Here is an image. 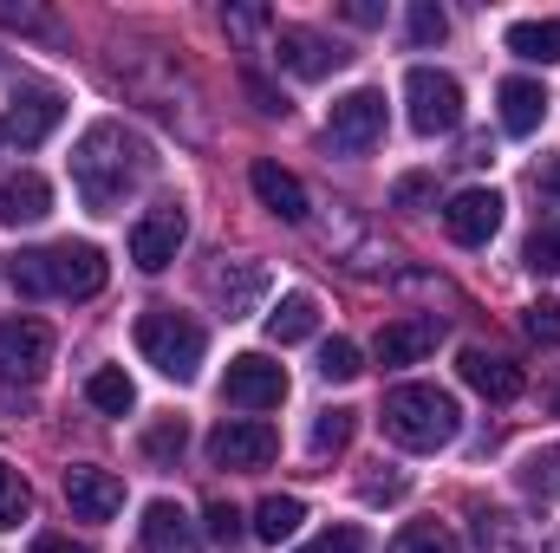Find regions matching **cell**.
Listing matches in <instances>:
<instances>
[{
	"label": "cell",
	"mask_w": 560,
	"mask_h": 553,
	"mask_svg": "<svg viewBox=\"0 0 560 553\" xmlns=\"http://www.w3.org/2000/svg\"><path fill=\"white\" fill-rule=\"evenodd\" d=\"M202 326L189 319V313H176V306H150L138 319V352L143 365H156L163 378H176V385H189L196 378V365H202Z\"/></svg>",
	"instance_id": "cell-4"
},
{
	"label": "cell",
	"mask_w": 560,
	"mask_h": 553,
	"mask_svg": "<svg viewBox=\"0 0 560 553\" xmlns=\"http://www.w3.org/2000/svg\"><path fill=\"white\" fill-rule=\"evenodd\" d=\"M248 528H242V515L229 508V502H209V541H222V548H235Z\"/></svg>",
	"instance_id": "cell-34"
},
{
	"label": "cell",
	"mask_w": 560,
	"mask_h": 553,
	"mask_svg": "<svg viewBox=\"0 0 560 553\" xmlns=\"http://www.w3.org/2000/svg\"><path fill=\"white\" fill-rule=\"evenodd\" d=\"M52 365V332L39 319H0V385H33Z\"/></svg>",
	"instance_id": "cell-9"
},
{
	"label": "cell",
	"mask_w": 560,
	"mask_h": 553,
	"mask_svg": "<svg viewBox=\"0 0 560 553\" xmlns=\"http://www.w3.org/2000/svg\"><path fill=\"white\" fill-rule=\"evenodd\" d=\"M359 372H365V358H359L352 339H326V345H319V378H326V385H352Z\"/></svg>",
	"instance_id": "cell-27"
},
{
	"label": "cell",
	"mask_w": 560,
	"mask_h": 553,
	"mask_svg": "<svg viewBox=\"0 0 560 553\" xmlns=\"http://www.w3.org/2000/svg\"><path fill=\"white\" fill-rule=\"evenodd\" d=\"M143 176H150V150L125 125H92L79 138V150H72V183H79L92 215H112Z\"/></svg>",
	"instance_id": "cell-1"
},
{
	"label": "cell",
	"mask_w": 560,
	"mask_h": 553,
	"mask_svg": "<svg viewBox=\"0 0 560 553\" xmlns=\"http://www.w3.org/2000/svg\"><path fill=\"white\" fill-rule=\"evenodd\" d=\"M535 189H541L548 202H560V156L548 163V169H541V176H535Z\"/></svg>",
	"instance_id": "cell-40"
},
{
	"label": "cell",
	"mask_w": 560,
	"mask_h": 553,
	"mask_svg": "<svg viewBox=\"0 0 560 553\" xmlns=\"http://www.w3.org/2000/svg\"><path fill=\"white\" fill-rule=\"evenodd\" d=\"M555 411H560V391H555Z\"/></svg>",
	"instance_id": "cell-41"
},
{
	"label": "cell",
	"mask_w": 560,
	"mask_h": 553,
	"mask_svg": "<svg viewBox=\"0 0 560 553\" xmlns=\"http://www.w3.org/2000/svg\"><path fill=\"white\" fill-rule=\"evenodd\" d=\"M300 553H365V534L359 528H326L313 548H300Z\"/></svg>",
	"instance_id": "cell-35"
},
{
	"label": "cell",
	"mask_w": 560,
	"mask_h": 553,
	"mask_svg": "<svg viewBox=\"0 0 560 553\" xmlns=\"http://www.w3.org/2000/svg\"><path fill=\"white\" fill-rule=\"evenodd\" d=\"M392 553H463V548H456V534L443 521H411V528H398Z\"/></svg>",
	"instance_id": "cell-26"
},
{
	"label": "cell",
	"mask_w": 560,
	"mask_h": 553,
	"mask_svg": "<svg viewBox=\"0 0 560 553\" xmlns=\"http://www.w3.org/2000/svg\"><path fill=\"white\" fill-rule=\"evenodd\" d=\"M183 235H189V222H183V209H150L138 215V228H131V261H138L143 274H163L170 261H176V248H183Z\"/></svg>",
	"instance_id": "cell-10"
},
{
	"label": "cell",
	"mask_w": 560,
	"mask_h": 553,
	"mask_svg": "<svg viewBox=\"0 0 560 553\" xmlns=\"http://www.w3.org/2000/svg\"><path fill=\"white\" fill-rule=\"evenodd\" d=\"M59 118H66V98L59 92H20L13 105H7V138L20 143V150H33V143H46L59 131Z\"/></svg>",
	"instance_id": "cell-14"
},
{
	"label": "cell",
	"mask_w": 560,
	"mask_h": 553,
	"mask_svg": "<svg viewBox=\"0 0 560 553\" xmlns=\"http://www.w3.org/2000/svg\"><path fill=\"white\" fill-rule=\"evenodd\" d=\"M352 416L359 411H319L313 416V456H339L352 443Z\"/></svg>",
	"instance_id": "cell-28"
},
{
	"label": "cell",
	"mask_w": 560,
	"mask_h": 553,
	"mask_svg": "<svg viewBox=\"0 0 560 553\" xmlns=\"http://www.w3.org/2000/svg\"><path fill=\"white\" fill-rule=\"evenodd\" d=\"M405 105H411V131L418 138H450L463 125V85L436 66H411L405 72Z\"/></svg>",
	"instance_id": "cell-5"
},
{
	"label": "cell",
	"mask_w": 560,
	"mask_h": 553,
	"mask_svg": "<svg viewBox=\"0 0 560 553\" xmlns=\"http://www.w3.org/2000/svg\"><path fill=\"white\" fill-rule=\"evenodd\" d=\"M300 521H306L300 495H268V502L255 508V541L280 548V541H293V534H300Z\"/></svg>",
	"instance_id": "cell-24"
},
{
	"label": "cell",
	"mask_w": 560,
	"mask_h": 553,
	"mask_svg": "<svg viewBox=\"0 0 560 553\" xmlns=\"http://www.w3.org/2000/svg\"><path fill=\"white\" fill-rule=\"evenodd\" d=\"M143 534V553H202V534H196V521L176 508V502H150L138 521Z\"/></svg>",
	"instance_id": "cell-15"
},
{
	"label": "cell",
	"mask_w": 560,
	"mask_h": 553,
	"mask_svg": "<svg viewBox=\"0 0 560 553\" xmlns=\"http://www.w3.org/2000/svg\"><path fill=\"white\" fill-rule=\"evenodd\" d=\"M39 215H52V189H46V176L26 169L0 189V222H39Z\"/></svg>",
	"instance_id": "cell-21"
},
{
	"label": "cell",
	"mask_w": 560,
	"mask_h": 553,
	"mask_svg": "<svg viewBox=\"0 0 560 553\" xmlns=\"http://www.w3.org/2000/svg\"><path fill=\"white\" fill-rule=\"evenodd\" d=\"M275 456H280V430L261 423V416H229L209 436V462L215 469H268Z\"/></svg>",
	"instance_id": "cell-7"
},
{
	"label": "cell",
	"mask_w": 560,
	"mask_h": 553,
	"mask_svg": "<svg viewBox=\"0 0 560 553\" xmlns=\"http://www.w3.org/2000/svg\"><path fill=\"white\" fill-rule=\"evenodd\" d=\"M463 385H476L482 398H495V404H509V398H522V372L509 365V358H495V352H482V345H469L463 358Z\"/></svg>",
	"instance_id": "cell-19"
},
{
	"label": "cell",
	"mask_w": 560,
	"mask_h": 553,
	"mask_svg": "<svg viewBox=\"0 0 560 553\" xmlns=\"http://www.w3.org/2000/svg\"><path fill=\"white\" fill-rule=\"evenodd\" d=\"M112 280L105 268V255L92 248V242H59V248H26L20 261H13V286L26 293V299H92L98 286Z\"/></svg>",
	"instance_id": "cell-2"
},
{
	"label": "cell",
	"mask_w": 560,
	"mask_h": 553,
	"mask_svg": "<svg viewBox=\"0 0 560 553\" xmlns=\"http://www.w3.org/2000/svg\"><path fill=\"white\" fill-rule=\"evenodd\" d=\"M326 143H332V150H346V156L378 150V143H385V92L359 85V92L332 98V111H326Z\"/></svg>",
	"instance_id": "cell-6"
},
{
	"label": "cell",
	"mask_w": 560,
	"mask_h": 553,
	"mask_svg": "<svg viewBox=\"0 0 560 553\" xmlns=\"http://www.w3.org/2000/svg\"><path fill=\"white\" fill-rule=\"evenodd\" d=\"M436 319H392L385 332H378V345H372V358L385 365V372H405V365H418L430 358V345H436Z\"/></svg>",
	"instance_id": "cell-16"
},
{
	"label": "cell",
	"mask_w": 560,
	"mask_h": 553,
	"mask_svg": "<svg viewBox=\"0 0 560 553\" xmlns=\"http://www.w3.org/2000/svg\"><path fill=\"white\" fill-rule=\"evenodd\" d=\"M346 20H352V26H378L385 7H372V0H346Z\"/></svg>",
	"instance_id": "cell-37"
},
{
	"label": "cell",
	"mask_w": 560,
	"mask_h": 553,
	"mask_svg": "<svg viewBox=\"0 0 560 553\" xmlns=\"http://www.w3.org/2000/svg\"><path fill=\"white\" fill-rule=\"evenodd\" d=\"M535 274H560V228H541L535 242H528V255H522Z\"/></svg>",
	"instance_id": "cell-33"
},
{
	"label": "cell",
	"mask_w": 560,
	"mask_h": 553,
	"mask_svg": "<svg viewBox=\"0 0 560 553\" xmlns=\"http://www.w3.org/2000/svg\"><path fill=\"white\" fill-rule=\"evenodd\" d=\"M26 515H33V489H26V475H20L13 462H0V534L20 528Z\"/></svg>",
	"instance_id": "cell-25"
},
{
	"label": "cell",
	"mask_w": 560,
	"mask_h": 553,
	"mask_svg": "<svg viewBox=\"0 0 560 553\" xmlns=\"http://www.w3.org/2000/svg\"><path fill=\"white\" fill-rule=\"evenodd\" d=\"M33 553H92V548H79L72 534H39V541H33Z\"/></svg>",
	"instance_id": "cell-38"
},
{
	"label": "cell",
	"mask_w": 560,
	"mask_h": 553,
	"mask_svg": "<svg viewBox=\"0 0 560 553\" xmlns=\"http://www.w3.org/2000/svg\"><path fill=\"white\" fill-rule=\"evenodd\" d=\"M443 228H450V242H463V248H489L495 228H502V196H495V189H463V196H450Z\"/></svg>",
	"instance_id": "cell-11"
},
{
	"label": "cell",
	"mask_w": 560,
	"mask_h": 553,
	"mask_svg": "<svg viewBox=\"0 0 560 553\" xmlns=\"http://www.w3.org/2000/svg\"><path fill=\"white\" fill-rule=\"evenodd\" d=\"M85 404H92V411H105V416H131V411H138V385H131L118 365H98V372L85 378Z\"/></svg>",
	"instance_id": "cell-22"
},
{
	"label": "cell",
	"mask_w": 560,
	"mask_h": 553,
	"mask_svg": "<svg viewBox=\"0 0 560 553\" xmlns=\"http://www.w3.org/2000/svg\"><path fill=\"white\" fill-rule=\"evenodd\" d=\"M183 443H189V430H183V416H163V423H150V436H143V449H150V462H176V456H183Z\"/></svg>",
	"instance_id": "cell-29"
},
{
	"label": "cell",
	"mask_w": 560,
	"mask_h": 553,
	"mask_svg": "<svg viewBox=\"0 0 560 553\" xmlns=\"http://www.w3.org/2000/svg\"><path fill=\"white\" fill-rule=\"evenodd\" d=\"M0 20H7V26H46V13H26V7H13V0H0Z\"/></svg>",
	"instance_id": "cell-39"
},
{
	"label": "cell",
	"mask_w": 560,
	"mask_h": 553,
	"mask_svg": "<svg viewBox=\"0 0 560 553\" xmlns=\"http://www.w3.org/2000/svg\"><path fill=\"white\" fill-rule=\"evenodd\" d=\"M509 52L535 59V66H560V20H515L509 26Z\"/></svg>",
	"instance_id": "cell-23"
},
{
	"label": "cell",
	"mask_w": 560,
	"mask_h": 553,
	"mask_svg": "<svg viewBox=\"0 0 560 553\" xmlns=\"http://www.w3.org/2000/svg\"><path fill=\"white\" fill-rule=\"evenodd\" d=\"M215 293L229 299V319H235V313H242V306H248V299L261 293V268H242L235 280H229V274H215Z\"/></svg>",
	"instance_id": "cell-30"
},
{
	"label": "cell",
	"mask_w": 560,
	"mask_h": 553,
	"mask_svg": "<svg viewBox=\"0 0 560 553\" xmlns=\"http://www.w3.org/2000/svg\"><path fill=\"white\" fill-rule=\"evenodd\" d=\"M66 508L79 521H112L125 508V482L112 469H92V462H72L66 469Z\"/></svg>",
	"instance_id": "cell-12"
},
{
	"label": "cell",
	"mask_w": 560,
	"mask_h": 553,
	"mask_svg": "<svg viewBox=\"0 0 560 553\" xmlns=\"http://www.w3.org/2000/svg\"><path fill=\"white\" fill-rule=\"evenodd\" d=\"M392 196H398V209H423V202H430L436 189H430V176H405V183H398Z\"/></svg>",
	"instance_id": "cell-36"
},
{
	"label": "cell",
	"mask_w": 560,
	"mask_h": 553,
	"mask_svg": "<svg viewBox=\"0 0 560 553\" xmlns=\"http://www.w3.org/2000/svg\"><path fill=\"white\" fill-rule=\"evenodd\" d=\"M443 33H450L443 7H430V0H418V7H411V39H418V46H436Z\"/></svg>",
	"instance_id": "cell-32"
},
{
	"label": "cell",
	"mask_w": 560,
	"mask_h": 553,
	"mask_svg": "<svg viewBox=\"0 0 560 553\" xmlns=\"http://www.w3.org/2000/svg\"><path fill=\"white\" fill-rule=\"evenodd\" d=\"M275 52H280V66H287L293 79H326L332 66H346V52H339L326 33H313V26H280Z\"/></svg>",
	"instance_id": "cell-13"
},
{
	"label": "cell",
	"mask_w": 560,
	"mask_h": 553,
	"mask_svg": "<svg viewBox=\"0 0 560 553\" xmlns=\"http://www.w3.org/2000/svg\"><path fill=\"white\" fill-rule=\"evenodd\" d=\"M522 326H528V339H541V345H560V299H535Z\"/></svg>",
	"instance_id": "cell-31"
},
{
	"label": "cell",
	"mask_w": 560,
	"mask_h": 553,
	"mask_svg": "<svg viewBox=\"0 0 560 553\" xmlns=\"http://www.w3.org/2000/svg\"><path fill=\"white\" fill-rule=\"evenodd\" d=\"M319 332V299L313 293H287L275 313H268V339L275 345H300V339H313Z\"/></svg>",
	"instance_id": "cell-20"
},
{
	"label": "cell",
	"mask_w": 560,
	"mask_h": 553,
	"mask_svg": "<svg viewBox=\"0 0 560 553\" xmlns=\"http://www.w3.org/2000/svg\"><path fill=\"white\" fill-rule=\"evenodd\" d=\"M495 105H502V131H509V138H535L541 118H548V92H541L535 79H502Z\"/></svg>",
	"instance_id": "cell-18"
},
{
	"label": "cell",
	"mask_w": 560,
	"mask_h": 553,
	"mask_svg": "<svg viewBox=\"0 0 560 553\" xmlns=\"http://www.w3.org/2000/svg\"><path fill=\"white\" fill-rule=\"evenodd\" d=\"M222 398H229L235 411H280V404H287V372H280L268 352H242V358H229Z\"/></svg>",
	"instance_id": "cell-8"
},
{
	"label": "cell",
	"mask_w": 560,
	"mask_h": 553,
	"mask_svg": "<svg viewBox=\"0 0 560 553\" xmlns=\"http://www.w3.org/2000/svg\"><path fill=\"white\" fill-rule=\"evenodd\" d=\"M378 416H385V436L398 449H411V456H430V449L456 443V430H463L456 398L436 391V385H398V391H385V411Z\"/></svg>",
	"instance_id": "cell-3"
},
{
	"label": "cell",
	"mask_w": 560,
	"mask_h": 553,
	"mask_svg": "<svg viewBox=\"0 0 560 553\" xmlns=\"http://www.w3.org/2000/svg\"><path fill=\"white\" fill-rule=\"evenodd\" d=\"M248 183H255V196H261V209L268 215H280V222H306V189H300V176L293 169H280L275 156H261L255 169H248Z\"/></svg>",
	"instance_id": "cell-17"
}]
</instances>
